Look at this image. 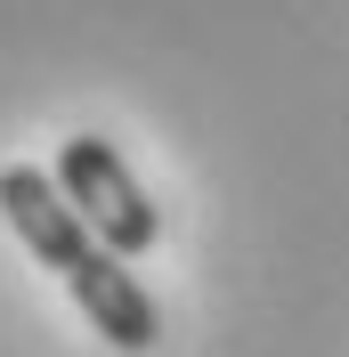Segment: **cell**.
Here are the masks:
<instances>
[{
	"label": "cell",
	"instance_id": "cell-1",
	"mask_svg": "<svg viewBox=\"0 0 349 357\" xmlns=\"http://www.w3.org/2000/svg\"><path fill=\"white\" fill-rule=\"evenodd\" d=\"M0 220L24 236V252L41 268H57V284L73 292V309L89 317V333L122 357H147L163 341V309L154 292L131 276V260L114 244H98V227L82 220L57 187V171L41 162H0Z\"/></svg>",
	"mask_w": 349,
	"mask_h": 357
},
{
	"label": "cell",
	"instance_id": "cell-2",
	"mask_svg": "<svg viewBox=\"0 0 349 357\" xmlns=\"http://www.w3.org/2000/svg\"><path fill=\"white\" fill-rule=\"evenodd\" d=\"M49 171H57L66 203L82 211L89 227H98V244H114L122 260H147V252H154V236H163V211L147 203V187L131 178V162L114 155V138H98V130L66 138Z\"/></svg>",
	"mask_w": 349,
	"mask_h": 357
}]
</instances>
